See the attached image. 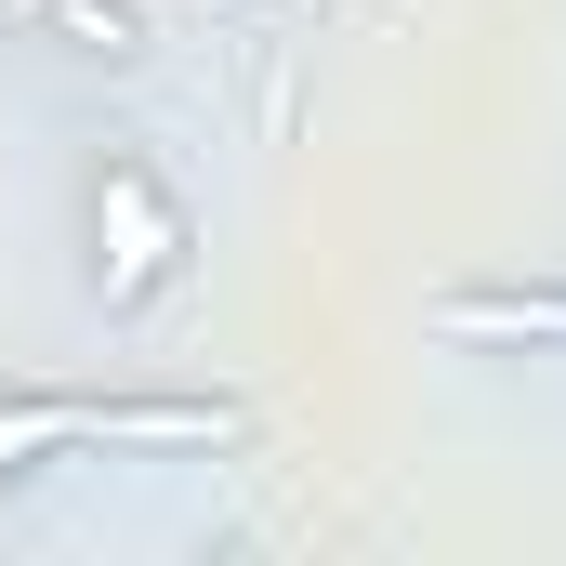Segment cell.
Returning <instances> with one entry per match:
<instances>
[{
	"label": "cell",
	"instance_id": "cell-1",
	"mask_svg": "<svg viewBox=\"0 0 566 566\" xmlns=\"http://www.w3.org/2000/svg\"><path fill=\"white\" fill-rule=\"evenodd\" d=\"M422 343H448V356H566V277H448L422 303Z\"/></svg>",
	"mask_w": 566,
	"mask_h": 566
},
{
	"label": "cell",
	"instance_id": "cell-2",
	"mask_svg": "<svg viewBox=\"0 0 566 566\" xmlns=\"http://www.w3.org/2000/svg\"><path fill=\"white\" fill-rule=\"evenodd\" d=\"M27 40H53L66 66H93V80H145L158 66V27H145V0H40V27Z\"/></svg>",
	"mask_w": 566,
	"mask_h": 566
},
{
	"label": "cell",
	"instance_id": "cell-3",
	"mask_svg": "<svg viewBox=\"0 0 566 566\" xmlns=\"http://www.w3.org/2000/svg\"><path fill=\"white\" fill-rule=\"evenodd\" d=\"M27 27H40V0H0V40H27Z\"/></svg>",
	"mask_w": 566,
	"mask_h": 566
}]
</instances>
